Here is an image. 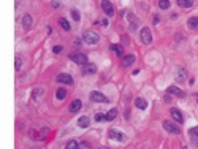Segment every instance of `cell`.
Here are the masks:
<instances>
[{"label":"cell","instance_id":"obj_1","mask_svg":"<svg viewBox=\"0 0 198 149\" xmlns=\"http://www.w3.org/2000/svg\"><path fill=\"white\" fill-rule=\"evenodd\" d=\"M82 38H84V43H87V44H97L100 41V35L95 30H86Z\"/></svg>","mask_w":198,"mask_h":149},{"label":"cell","instance_id":"obj_2","mask_svg":"<svg viewBox=\"0 0 198 149\" xmlns=\"http://www.w3.org/2000/svg\"><path fill=\"white\" fill-rule=\"evenodd\" d=\"M68 59L73 60L74 63H78V65H84V63H87V55L86 54H82L79 51H74L68 55Z\"/></svg>","mask_w":198,"mask_h":149},{"label":"cell","instance_id":"obj_3","mask_svg":"<svg viewBox=\"0 0 198 149\" xmlns=\"http://www.w3.org/2000/svg\"><path fill=\"white\" fill-rule=\"evenodd\" d=\"M139 38H141V41H143L144 44L152 43V33H150V30L147 29V27H143V29L139 30Z\"/></svg>","mask_w":198,"mask_h":149},{"label":"cell","instance_id":"obj_4","mask_svg":"<svg viewBox=\"0 0 198 149\" xmlns=\"http://www.w3.org/2000/svg\"><path fill=\"white\" fill-rule=\"evenodd\" d=\"M89 98H90L92 101H95V103H108V98L103 95L101 92H98V90L90 92V94H89Z\"/></svg>","mask_w":198,"mask_h":149},{"label":"cell","instance_id":"obj_5","mask_svg":"<svg viewBox=\"0 0 198 149\" xmlns=\"http://www.w3.org/2000/svg\"><path fill=\"white\" fill-rule=\"evenodd\" d=\"M108 136H109V139H114V141H125L127 139V136L124 135V133H120V132H117L116 128H109V132H108Z\"/></svg>","mask_w":198,"mask_h":149},{"label":"cell","instance_id":"obj_6","mask_svg":"<svg viewBox=\"0 0 198 149\" xmlns=\"http://www.w3.org/2000/svg\"><path fill=\"white\" fill-rule=\"evenodd\" d=\"M163 128L166 130V132L173 133V135H179V133H181V128H179L176 124H173V122H168V120H163Z\"/></svg>","mask_w":198,"mask_h":149},{"label":"cell","instance_id":"obj_7","mask_svg":"<svg viewBox=\"0 0 198 149\" xmlns=\"http://www.w3.org/2000/svg\"><path fill=\"white\" fill-rule=\"evenodd\" d=\"M97 71V65L95 63H84L81 65V73L84 74V76H87V74H92V73H95Z\"/></svg>","mask_w":198,"mask_h":149},{"label":"cell","instance_id":"obj_8","mask_svg":"<svg viewBox=\"0 0 198 149\" xmlns=\"http://www.w3.org/2000/svg\"><path fill=\"white\" fill-rule=\"evenodd\" d=\"M101 10L106 13V16H112L114 14V10H112V5L109 0H101Z\"/></svg>","mask_w":198,"mask_h":149},{"label":"cell","instance_id":"obj_9","mask_svg":"<svg viewBox=\"0 0 198 149\" xmlns=\"http://www.w3.org/2000/svg\"><path fill=\"white\" fill-rule=\"evenodd\" d=\"M57 81L59 82H63V84H73V78L70 76L68 73H60V74H57Z\"/></svg>","mask_w":198,"mask_h":149},{"label":"cell","instance_id":"obj_10","mask_svg":"<svg viewBox=\"0 0 198 149\" xmlns=\"http://www.w3.org/2000/svg\"><path fill=\"white\" fill-rule=\"evenodd\" d=\"M127 19H128V22H130V25H131V30H136L138 25H139V19H138V17H136L135 14L128 13V14H127Z\"/></svg>","mask_w":198,"mask_h":149},{"label":"cell","instance_id":"obj_11","mask_svg":"<svg viewBox=\"0 0 198 149\" xmlns=\"http://www.w3.org/2000/svg\"><path fill=\"white\" fill-rule=\"evenodd\" d=\"M169 114H171V117L176 120V122H182V120H184L182 113H181L177 108H171V109H169Z\"/></svg>","mask_w":198,"mask_h":149},{"label":"cell","instance_id":"obj_12","mask_svg":"<svg viewBox=\"0 0 198 149\" xmlns=\"http://www.w3.org/2000/svg\"><path fill=\"white\" fill-rule=\"evenodd\" d=\"M81 106H82V103H81V100H73L71 101V105H70V108H68V111L70 113H78V111L81 109Z\"/></svg>","mask_w":198,"mask_h":149},{"label":"cell","instance_id":"obj_13","mask_svg":"<svg viewBox=\"0 0 198 149\" xmlns=\"http://www.w3.org/2000/svg\"><path fill=\"white\" fill-rule=\"evenodd\" d=\"M168 94H173V95H176V97H184V95H185L184 90L179 89V87H176V86H169V87H168Z\"/></svg>","mask_w":198,"mask_h":149},{"label":"cell","instance_id":"obj_14","mask_svg":"<svg viewBox=\"0 0 198 149\" xmlns=\"http://www.w3.org/2000/svg\"><path fill=\"white\" fill-rule=\"evenodd\" d=\"M90 125V119L87 117V116H81L79 119H78V127H81V128H87Z\"/></svg>","mask_w":198,"mask_h":149},{"label":"cell","instance_id":"obj_15","mask_svg":"<svg viewBox=\"0 0 198 149\" xmlns=\"http://www.w3.org/2000/svg\"><path fill=\"white\" fill-rule=\"evenodd\" d=\"M135 106H136L138 109H146V108H147V101H146L143 97H138V98L135 100Z\"/></svg>","mask_w":198,"mask_h":149},{"label":"cell","instance_id":"obj_16","mask_svg":"<svg viewBox=\"0 0 198 149\" xmlns=\"http://www.w3.org/2000/svg\"><path fill=\"white\" fill-rule=\"evenodd\" d=\"M133 62H135V55L133 54H128V55H125V57L122 59V65H124V67H130Z\"/></svg>","mask_w":198,"mask_h":149},{"label":"cell","instance_id":"obj_17","mask_svg":"<svg viewBox=\"0 0 198 149\" xmlns=\"http://www.w3.org/2000/svg\"><path fill=\"white\" fill-rule=\"evenodd\" d=\"M22 25H24V29H30V27H32V16L30 14H24Z\"/></svg>","mask_w":198,"mask_h":149},{"label":"cell","instance_id":"obj_18","mask_svg":"<svg viewBox=\"0 0 198 149\" xmlns=\"http://www.w3.org/2000/svg\"><path fill=\"white\" fill-rule=\"evenodd\" d=\"M187 27H188V29H196V27H198V17H196V16L188 17V21H187Z\"/></svg>","mask_w":198,"mask_h":149},{"label":"cell","instance_id":"obj_19","mask_svg":"<svg viewBox=\"0 0 198 149\" xmlns=\"http://www.w3.org/2000/svg\"><path fill=\"white\" fill-rule=\"evenodd\" d=\"M185 78H187V71H185V68H179L177 73H176V79H177V81H182V79H185Z\"/></svg>","mask_w":198,"mask_h":149},{"label":"cell","instance_id":"obj_20","mask_svg":"<svg viewBox=\"0 0 198 149\" xmlns=\"http://www.w3.org/2000/svg\"><path fill=\"white\" fill-rule=\"evenodd\" d=\"M177 5L181 8H190L193 5V0H177Z\"/></svg>","mask_w":198,"mask_h":149},{"label":"cell","instance_id":"obj_21","mask_svg":"<svg viewBox=\"0 0 198 149\" xmlns=\"http://www.w3.org/2000/svg\"><path fill=\"white\" fill-rule=\"evenodd\" d=\"M65 149H79V143L76 139H70L67 143V146H65Z\"/></svg>","mask_w":198,"mask_h":149},{"label":"cell","instance_id":"obj_22","mask_svg":"<svg viewBox=\"0 0 198 149\" xmlns=\"http://www.w3.org/2000/svg\"><path fill=\"white\" fill-rule=\"evenodd\" d=\"M59 24L62 25V29H63V30H70V29H71L70 22H68L67 19H65V17H60V19H59Z\"/></svg>","mask_w":198,"mask_h":149},{"label":"cell","instance_id":"obj_23","mask_svg":"<svg viewBox=\"0 0 198 149\" xmlns=\"http://www.w3.org/2000/svg\"><path fill=\"white\" fill-rule=\"evenodd\" d=\"M111 51L114 52V54H117V55H122V54H124V49H122L120 44H112V46H111Z\"/></svg>","mask_w":198,"mask_h":149},{"label":"cell","instance_id":"obj_24","mask_svg":"<svg viewBox=\"0 0 198 149\" xmlns=\"http://www.w3.org/2000/svg\"><path fill=\"white\" fill-rule=\"evenodd\" d=\"M116 116H117V109L112 108V109H109L108 113H106V119H105V120H112Z\"/></svg>","mask_w":198,"mask_h":149},{"label":"cell","instance_id":"obj_25","mask_svg":"<svg viewBox=\"0 0 198 149\" xmlns=\"http://www.w3.org/2000/svg\"><path fill=\"white\" fill-rule=\"evenodd\" d=\"M43 94H44V90H43V89H40V87H38V89H35V90H33V97H32V100H33V101H36V100H38V98L43 95Z\"/></svg>","mask_w":198,"mask_h":149},{"label":"cell","instance_id":"obj_26","mask_svg":"<svg viewBox=\"0 0 198 149\" xmlns=\"http://www.w3.org/2000/svg\"><path fill=\"white\" fill-rule=\"evenodd\" d=\"M65 95H67V89H59L57 92H55V97H57V100H63Z\"/></svg>","mask_w":198,"mask_h":149},{"label":"cell","instance_id":"obj_27","mask_svg":"<svg viewBox=\"0 0 198 149\" xmlns=\"http://www.w3.org/2000/svg\"><path fill=\"white\" fill-rule=\"evenodd\" d=\"M169 5H171V3H169V0H158V6L162 8V10H168Z\"/></svg>","mask_w":198,"mask_h":149},{"label":"cell","instance_id":"obj_28","mask_svg":"<svg viewBox=\"0 0 198 149\" xmlns=\"http://www.w3.org/2000/svg\"><path fill=\"white\" fill-rule=\"evenodd\" d=\"M21 67H22V57H21V55H16V60H14V68H16V70H21Z\"/></svg>","mask_w":198,"mask_h":149},{"label":"cell","instance_id":"obj_29","mask_svg":"<svg viewBox=\"0 0 198 149\" xmlns=\"http://www.w3.org/2000/svg\"><path fill=\"white\" fill-rule=\"evenodd\" d=\"M71 17H73L74 21H79V19H81V14H79L76 10H71Z\"/></svg>","mask_w":198,"mask_h":149},{"label":"cell","instance_id":"obj_30","mask_svg":"<svg viewBox=\"0 0 198 149\" xmlns=\"http://www.w3.org/2000/svg\"><path fill=\"white\" fill-rule=\"evenodd\" d=\"M79 149H92V146H90L87 141H81V143H79Z\"/></svg>","mask_w":198,"mask_h":149},{"label":"cell","instance_id":"obj_31","mask_svg":"<svg viewBox=\"0 0 198 149\" xmlns=\"http://www.w3.org/2000/svg\"><path fill=\"white\" fill-rule=\"evenodd\" d=\"M188 135H190V136H198V125L188 130Z\"/></svg>","mask_w":198,"mask_h":149},{"label":"cell","instance_id":"obj_32","mask_svg":"<svg viewBox=\"0 0 198 149\" xmlns=\"http://www.w3.org/2000/svg\"><path fill=\"white\" fill-rule=\"evenodd\" d=\"M190 141H192L193 147H198V136H190Z\"/></svg>","mask_w":198,"mask_h":149},{"label":"cell","instance_id":"obj_33","mask_svg":"<svg viewBox=\"0 0 198 149\" xmlns=\"http://www.w3.org/2000/svg\"><path fill=\"white\" fill-rule=\"evenodd\" d=\"M52 51H54V54H60L62 52V46H54Z\"/></svg>","mask_w":198,"mask_h":149},{"label":"cell","instance_id":"obj_34","mask_svg":"<svg viewBox=\"0 0 198 149\" xmlns=\"http://www.w3.org/2000/svg\"><path fill=\"white\" fill-rule=\"evenodd\" d=\"M103 119H106V116L101 114V113H98V114L95 116V120H98V122H100V120H103Z\"/></svg>","mask_w":198,"mask_h":149},{"label":"cell","instance_id":"obj_35","mask_svg":"<svg viewBox=\"0 0 198 149\" xmlns=\"http://www.w3.org/2000/svg\"><path fill=\"white\" fill-rule=\"evenodd\" d=\"M101 25L106 27V25H108V21H106V19H101Z\"/></svg>","mask_w":198,"mask_h":149},{"label":"cell","instance_id":"obj_36","mask_svg":"<svg viewBox=\"0 0 198 149\" xmlns=\"http://www.w3.org/2000/svg\"><path fill=\"white\" fill-rule=\"evenodd\" d=\"M188 84H190V86H193V84H195V78H192L190 81H188Z\"/></svg>","mask_w":198,"mask_h":149},{"label":"cell","instance_id":"obj_37","mask_svg":"<svg viewBox=\"0 0 198 149\" xmlns=\"http://www.w3.org/2000/svg\"><path fill=\"white\" fill-rule=\"evenodd\" d=\"M158 21H160V19H158V16H155V17H154V24H158Z\"/></svg>","mask_w":198,"mask_h":149},{"label":"cell","instance_id":"obj_38","mask_svg":"<svg viewBox=\"0 0 198 149\" xmlns=\"http://www.w3.org/2000/svg\"><path fill=\"white\" fill-rule=\"evenodd\" d=\"M101 149H106V147H101Z\"/></svg>","mask_w":198,"mask_h":149}]
</instances>
